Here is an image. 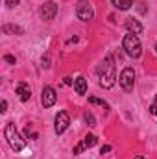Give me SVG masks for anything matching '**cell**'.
<instances>
[{
	"instance_id": "6da1fadb",
	"label": "cell",
	"mask_w": 157,
	"mask_h": 159,
	"mask_svg": "<svg viewBox=\"0 0 157 159\" xmlns=\"http://www.w3.org/2000/svg\"><path fill=\"white\" fill-rule=\"evenodd\" d=\"M98 72V83L104 89H111L117 81V67H115V59L113 56H107L96 69Z\"/></svg>"
},
{
	"instance_id": "7a4b0ae2",
	"label": "cell",
	"mask_w": 157,
	"mask_h": 159,
	"mask_svg": "<svg viewBox=\"0 0 157 159\" xmlns=\"http://www.w3.org/2000/svg\"><path fill=\"white\" fill-rule=\"evenodd\" d=\"M4 137H6L7 144L11 146V150L22 152V150L26 148V141L19 135V131H17V128H15L13 122H7V124H6V128H4Z\"/></svg>"
},
{
	"instance_id": "3957f363",
	"label": "cell",
	"mask_w": 157,
	"mask_h": 159,
	"mask_svg": "<svg viewBox=\"0 0 157 159\" xmlns=\"http://www.w3.org/2000/svg\"><path fill=\"white\" fill-rule=\"evenodd\" d=\"M122 46H124L126 54H128L129 57H133V59L141 57V54H142L141 41H139V37H137L135 34H128V35L124 37V41H122Z\"/></svg>"
},
{
	"instance_id": "277c9868",
	"label": "cell",
	"mask_w": 157,
	"mask_h": 159,
	"mask_svg": "<svg viewBox=\"0 0 157 159\" xmlns=\"http://www.w3.org/2000/svg\"><path fill=\"white\" fill-rule=\"evenodd\" d=\"M118 83H120V87H122L126 93L133 91V87H135V70H133L131 67H126V69L120 72V76H118Z\"/></svg>"
},
{
	"instance_id": "5b68a950",
	"label": "cell",
	"mask_w": 157,
	"mask_h": 159,
	"mask_svg": "<svg viewBox=\"0 0 157 159\" xmlns=\"http://www.w3.org/2000/svg\"><path fill=\"white\" fill-rule=\"evenodd\" d=\"M76 17L79 20H83V22L92 20L94 11H92V6H91L89 0H78V4H76Z\"/></svg>"
},
{
	"instance_id": "8992f818",
	"label": "cell",
	"mask_w": 157,
	"mask_h": 159,
	"mask_svg": "<svg viewBox=\"0 0 157 159\" xmlns=\"http://www.w3.org/2000/svg\"><path fill=\"white\" fill-rule=\"evenodd\" d=\"M69 124H70L69 113H67V111H59V113L56 115V119H54V131H56L57 135H61V133H65V129L69 128Z\"/></svg>"
},
{
	"instance_id": "52a82bcc",
	"label": "cell",
	"mask_w": 157,
	"mask_h": 159,
	"mask_svg": "<svg viewBox=\"0 0 157 159\" xmlns=\"http://www.w3.org/2000/svg\"><path fill=\"white\" fill-rule=\"evenodd\" d=\"M57 15V4L56 2H44L39 7V17L43 20H52Z\"/></svg>"
},
{
	"instance_id": "ba28073f",
	"label": "cell",
	"mask_w": 157,
	"mask_h": 159,
	"mask_svg": "<svg viewBox=\"0 0 157 159\" xmlns=\"http://www.w3.org/2000/svg\"><path fill=\"white\" fill-rule=\"evenodd\" d=\"M56 100H57L56 89L50 87V85H46V87L43 89V93H41V104H43L44 107H52V106L56 104Z\"/></svg>"
},
{
	"instance_id": "9c48e42d",
	"label": "cell",
	"mask_w": 157,
	"mask_h": 159,
	"mask_svg": "<svg viewBox=\"0 0 157 159\" xmlns=\"http://www.w3.org/2000/svg\"><path fill=\"white\" fill-rule=\"evenodd\" d=\"M96 143H98L96 135H91V133H89V135H85V137H83V139H81V141L78 143V144L74 146V150H72V152H74V156H78V154H81L83 150L96 146Z\"/></svg>"
},
{
	"instance_id": "30bf717a",
	"label": "cell",
	"mask_w": 157,
	"mask_h": 159,
	"mask_svg": "<svg viewBox=\"0 0 157 159\" xmlns=\"http://www.w3.org/2000/svg\"><path fill=\"white\" fill-rule=\"evenodd\" d=\"M15 89H17V94H19V98H20L22 102H28V100L32 98V89H30V85H28L26 81H19Z\"/></svg>"
},
{
	"instance_id": "8fae6325",
	"label": "cell",
	"mask_w": 157,
	"mask_h": 159,
	"mask_svg": "<svg viewBox=\"0 0 157 159\" xmlns=\"http://www.w3.org/2000/svg\"><path fill=\"white\" fill-rule=\"evenodd\" d=\"M124 24H126V28H128V32H129V34H135V35H139V34L142 32V24H141L139 20H135L133 17H128Z\"/></svg>"
},
{
	"instance_id": "7c38bea8",
	"label": "cell",
	"mask_w": 157,
	"mask_h": 159,
	"mask_svg": "<svg viewBox=\"0 0 157 159\" xmlns=\"http://www.w3.org/2000/svg\"><path fill=\"white\" fill-rule=\"evenodd\" d=\"M2 32L6 35H22V28L17 26V24H4L2 26Z\"/></svg>"
},
{
	"instance_id": "4fadbf2b",
	"label": "cell",
	"mask_w": 157,
	"mask_h": 159,
	"mask_svg": "<svg viewBox=\"0 0 157 159\" xmlns=\"http://www.w3.org/2000/svg\"><path fill=\"white\" fill-rule=\"evenodd\" d=\"M74 89H76L78 94H85L87 93V80L83 78V76H78V78L74 80Z\"/></svg>"
},
{
	"instance_id": "5bb4252c",
	"label": "cell",
	"mask_w": 157,
	"mask_h": 159,
	"mask_svg": "<svg viewBox=\"0 0 157 159\" xmlns=\"http://www.w3.org/2000/svg\"><path fill=\"white\" fill-rule=\"evenodd\" d=\"M113 6L122 9V11H126V9H129L133 6V0H113Z\"/></svg>"
},
{
	"instance_id": "9a60e30c",
	"label": "cell",
	"mask_w": 157,
	"mask_h": 159,
	"mask_svg": "<svg viewBox=\"0 0 157 159\" xmlns=\"http://www.w3.org/2000/svg\"><path fill=\"white\" fill-rule=\"evenodd\" d=\"M89 104H94V106H102L105 111H109V104H107V102H104V100H100V98H96V96H89Z\"/></svg>"
},
{
	"instance_id": "2e32d148",
	"label": "cell",
	"mask_w": 157,
	"mask_h": 159,
	"mask_svg": "<svg viewBox=\"0 0 157 159\" xmlns=\"http://www.w3.org/2000/svg\"><path fill=\"white\" fill-rule=\"evenodd\" d=\"M83 119H85V122H87L89 126H96V119H94V115H92V113H89V111H87V113L83 115Z\"/></svg>"
},
{
	"instance_id": "e0dca14e",
	"label": "cell",
	"mask_w": 157,
	"mask_h": 159,
	"mask_svg": "<svg viewBox=\"0 0 157 159\" xmlns=\"http://www.w3.org/2000/svg\"><path fill=\"white\" fill-rule=\"evenodd\" d=\"M4 61H7V63H11V65H15V63H17V59H15L13 56H9V54H6V56H4Z\"/></svg>"
},
{
	"instance_id": "ac0fdd59",
	"label": "cell",
	"mask_w": 157,
	"mask_h": 159,
	"mask_svg": "<svg viewBox=\"0 0 157 159\" xmlns=\"http://www.w3.org/2000/svg\"><path fill=\"white\" fill-rule=\"evenodd\" d=\"M19 2H20V0H6V6H7V7L11 9V7H15V6H19Z\"/></svg>"
},
{
	"instance_id": "d6986e66",
	"label": "cell",
	"mask_w": 157,
	"mask_h": 159,
	"mask_svg": "<svg viewBox=\"0 0 157 159\" xmlns=\"http://www.w3.org/2000/svg\"><path fill=\"white\" fill-rule=\"evenodd\" d=\"M150 113L152 115H157V96H155V100H154V104L150 106Z\"/></svg>"
},
{
	"instance_id": "ffe728a7",
	"label": "cell",
	"mask_w": 157,
	"mask_h": 159,
	"mask_svg": "<svg viewBox=\"0 0 157 159\" xmlns=\"http://www.w3.org/2000/svg\"><path fill=\"white\" fill-rule=\"evenodd\" d=\"M137 9L144 15V13H146V4H144V2H139V4H137Z\"/></svg>"
},
{
	"instance_id": "44dd1931",
	"label": "cell",
	"mask_w": 157,
	"mask_h": 159,
	"mask_svg": "<svg viewBox=\"0 0 157 159\" xmlns=\"http://www.w3.org/2000/svg\"><path fill=\"white\" fill-rule=\"evenodd\" d=\"M6 111H7V102L2 100V104H0V113H6Z\"/></svg>"
},
{
	"instance_id": "7402d4cb",
	"label": "cell",
	"mask_w": 157,
	"mask_h": 159,
	"mask_svg": "<svg viewBox=\"0 0 157 159\" xmlns=\"http://www.w3.org/2000/svg\"><path fill=\"white\" fill-rule=\"evenodd\" d=\"M48 67H50V59L46 56V57H43V69H48Z\"/></svg>"
},
{
	"instance_id": "603a6c76",
	"label": "cell",
	"mask_w": 157,
	"mask_h": 159,
	"mask_svg": "<svg viewBox=\"0 0 157 159\" xmlns=\"http://www.w3.org/2000/svg\"><path fill=\"white\" fill-rule=\"evenodd\" d=\"M109 152H111V146H109V144L102 146V150H100V154H109Z\"/></svg>"
},
{
	"instance_id": "cb8c5ba5",
	"label": "cell",
	"mask_w": 157,
	"mask_h": 159,
	"mask_svg": "<svg viewBox=\"0 0 157 159\" xmlns=\"http://www.w3.org/2000/svg\"><path fill=\"white\" fill-rule=\"evenodd\" d=\"M133 159H144V157H142V156H135Z\"/></svg>"
},
{
	"instance_id": "d4e9b609",
	"label": "cell",
	"mask_w": 157,
	"mask_h": 159,
	"mask_svg": "<svg viewBox=\"0 0 157 159\" xmlns=\"http://www.w3.org/2000/svg\"><path fill=\"white\" fill-rule=\"evenodd\" d=\"M155 52H157V43H155Z\"/></svg>"
}]
</instances>
